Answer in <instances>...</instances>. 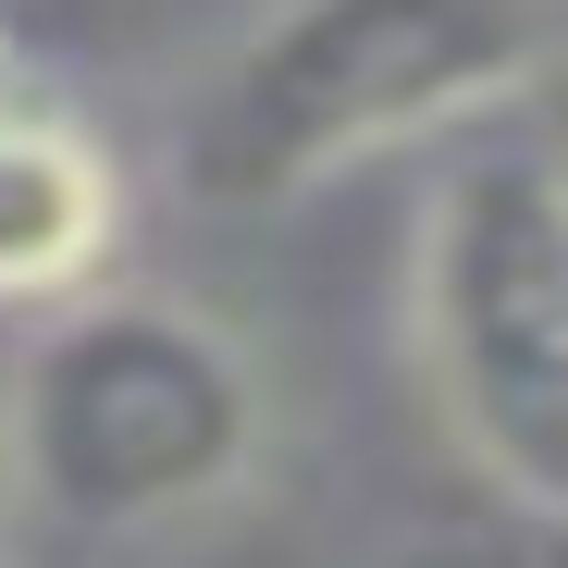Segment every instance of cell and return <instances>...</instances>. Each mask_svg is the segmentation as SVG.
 Listing matches in <instances>:
<instances>
[{"label": "cell", "mask_w": 568, "mask_h": 568, "mask_svg": "<svg viewBox=\"0 0 568 568\" xmlns=\"http://www.w3.org/2000/svg\"><path fill=\"white\" fill-rule=\"evenodd\" d=\"M544 74V0H284L247 26L173 124L199 211H284L310 185L457 136Z\"/></svg>", "instance_id": "1"}, {"label": "cell", "mask_w": 568, "mask_h": 568, "mask_svg": "<svg viewBox=\"0 0 568 568\" xmlns=\"http://www.w3.org/2000/svg\"><path fill=\"white\" fill-rule=\"evenodd\" d=\"M260 358L185 297H74L38 322L0 396L13 519L62 544H136L211 519L260 469Z\"/></svg>", "instance_id": "2"}, {"label": "cell", "mask_w": 568, "mask_h": 568, "mask_svg": "<svg viewBox=\"0 0 568 568\" xmlns=\"http://www.w3.org/2000/svg\"><path fill=\"white\" fill-rule=\"evenodd\" d=\"M433 408L507 507H568V161L544 136H469L408 247Z\"/></svg>", "instance_id": "3"}, {"label": "cell", "mask_w": 568, "mask_h": 568, "mask_svg": "<svg viewBox=\"0 0 568 568\" xmlns=\"http://www.w3.org/2000/svg\"><path fill=\"white\" fill-rule=\"evenodd\" d=\"M124 235V185L50 112H0V310H74Z\"/></svg>", "instance_id": "4"}, {"label": "cell", "mask_w": 568, "mask_h": 568, "mask_svg": "<svg viewBox=\"0 0 568 568\" xmlns=\"http://www.w3.org/2000/svg\"><path fill=\"white\" fill-rule=\"evenodd\" d=\"M371 568H568V507H495V519H433L384 544Z\"/></svg>", "instance_id": "5"}, {"label": "cell", "mask_w": 568, "mask_h": 568, "mask_svg": "<svg viewBox=\"0 0 568 568\" xmlns=\"http://www.w3.org/2000/svg\"><path fill=\"white\" fill-rule=\"evenodd\" d=\"M149 26V0H0V62H87L124 50Z\"/></svg>", "instance_id": "6"}, {"label": "cell", "mask_w": 568, "mask_h": 568, "mask_svg": "<svg viewBox=\"0 0 568 568\" xmlns=\"http://www.w3.org/2000/svg\"><path fill=\"white\" fill-rule=\"evenodd\" d=\"M0 568H13V469H0Z\"/></svg>", "instance_id": "7"}]
</instances>
